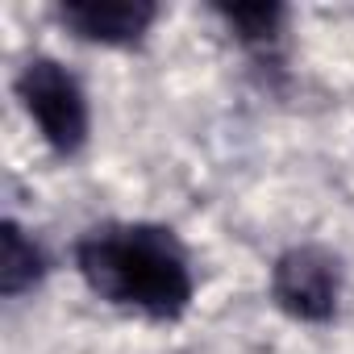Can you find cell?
Here are the masks:
<instances>
[{"instance_id": "6da1fadb", "label": "cell", "mask_w": 354, "mask_h": 354, "mask_svg": "<svg viewBox=\"0 0 354 354\" xmlns=\"http://www.w3.org/2000/svg\"><path fill=\"white\" fill-rule=\"evenodd\" d=\"M75 271L88 292L142 321H180L192 308L196 275L184 242L167 225L104 221L75 242Z\"/></svg>"}, {"instance_id": "7a4b0ae2", "label": "cell", "mask_w": 354, "mask_h": 354, "mask_svg": "<svg viewBox=\"0 0 354 354\" xmlns=\"http://www.w3.org/2000/svg\"><path fill=\"white\" fill-rule=\"evenodd\" d=\"M17 100L26 109V117L38 125L42 142L71 158L84 150L88 142V129H92V113H88V96L80 88V80L59 63V59H30L21 71H17Z\"/></svg>"}, {"instance_id": "3957f363", "label": "cell", "mask_w": 354, "mask_h": 354, "mask_svg": "<svg viewBox=\"0 0 354 354\" xmlns=\"http://www.w3.org/2000/svg\"><path fill=\"white\" fill-rule=\"evenodd\" d=\"M346 292L342 259L325 246H288L271 267V300L279 313L304 325H325L337 317Z\"/></svg>"}, {"instance_id": "277c9868", "label": "cell", "mask_w": 354, "mask_h": 354, "mask_svg": "<svg viewBox=\"0 0 354 354\" xmlns=\"http://www.w3.org/2000/svg\"><path fill=\"white\" fill-rule=\"evenodd\" d=\"M158 9L146 0H67L59 5V21L96 46H133L154 26Z\"/></svg>"}, {"instance_id": "5b68a950", "label": "cell", "mask_w": 354, "mask_h": 354, "mask_svg": "<svg viewBox=\"0 0 354 354\" xmlns=\"http://www.w3.org/2000/svg\"><path fill=\"white\" fill-rule=\"evenodd\" d=\"M213 13L234 30V38H238L259 63H275V59H279L283 21H288V9H283V5H217Z\"/></svg>"}, {"instance_id": "8992f818", "label": "cell", "mask_w": 354, "mask_h": 354, "mask_svg": "<svg viewBox=\"0 0 354 354\" xmlns=\"http://www.w3.org/2000/svg\"><path fill=\"white\" fill-rule=\"evenodd\" d=\"M42 275H46L42 246L17 221H5L0 225V292L13 300V296L30 292L34 283H42Z\"/></svg>"}]
</instances>
